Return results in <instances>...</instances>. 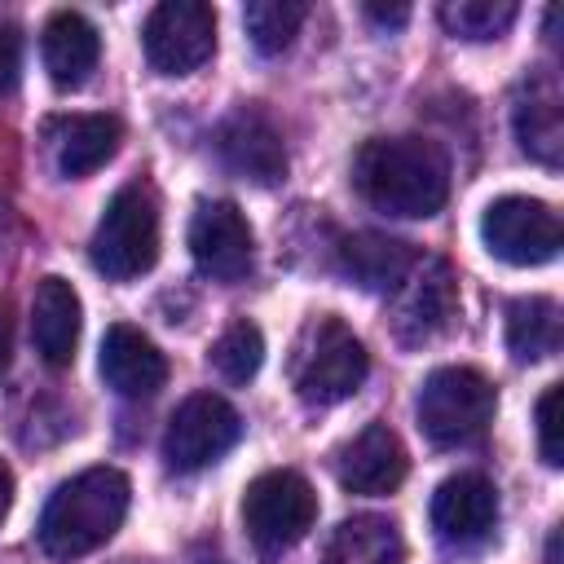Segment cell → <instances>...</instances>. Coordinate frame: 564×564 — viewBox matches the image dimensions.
<instances>
[{"instance_id": "obj_4", "label": "cell", "mask_w": 564, "mask_h": 564, "mask_svg": "<svg viewBox=\"0 0 564 564\" xmlns=\"http://www.w3.org/2000/svg\"><path fill=\"white\" fill-rule=\"evenodd\" d=\"M366 370H370L366 344L339 317L322 313L300 330L295 352H291V383L300 401L335 405L366 383Z\"/></svg>"}, {"instance_id": "obj_19", "label": "cell", "mask_w": 564, "mask_h": 564, "mask_svg": "<svg viewBox=\"0 0 564 564\" xmlns=\"http://www.w3.org/2000/svg\"><path fill=\"white\" fill-rule=\"evenodd\" d=\"M511 123H516V141L529 159L555 167L560 163V150H564V123H560V88L551 75H533L520 84V97H516V110H511Z\"/></svg>"}, {"instance_id": "obj_26", "label": "cell", "mask_w": 564, "mask_h": 564, "mask_svg": "<svg viewBox=\"0 0 564 564\" xmlns=\"http://www.w3.org/2000/svg\"><path fill=\"white\" fill-rule=\"evenodd\" d=\"M560 397H564L560 383H551L538 397V454H542L546 467H560L564 463V445H560Z\"/></svg>"}, {"instance_id": "obj_24", "label": "cell", "mask_w": 564, "mask_h": 564, "mask_svg": "<svg viewBox=\"0 0 564 564\" xmlns=\"http://www.w3.org/2000/svg\"><path fill=\"white\" fill-rule=\"evenodd\" d=\"M516 22L511 0H449L441 4V26L454 40H498Z\"/></svg>"}, {"instance_id": "obj_21", "label": "cell", "mask_w": 564, "mask_h": 564, "mask_svg": "<svg viewBox=\"0 0 564 564\" xmlns=\"http://www.w3.org/2000/svg\"><path fill=\"white\" fill-rule=\"evenodd\" d=\"M322 564H405V542L388 516H352L330 533Z\"/></svg>"}, {"instance_id": "obj_5", "label": "cell", "mask_w": 564, "mask_h": 564, "mask_svg": "<svg viewBox=\"0 0 564 564\" xmlns=\"http://www.w3.org/2000/svg\"><path fill=\"white\" fill-rule=\"evenodd\" d=\"M494 410H498V392L471 366H436L423 379L414 401L419 427L432 445H467L485 436V427L494 423Z\"/></svg>"}, {"instance_id": "obj_30", "label": "cell", "mask_w": 564, "mask_h": 564, "mask_svg": "<svg viewBox=\"0 0 564 564\" xmlns=\"http://www.w3.org/2000/svg\"><path fill=\"white\" fill-rule=\"evenodd\" d=\"M9 502H13V476H9V467L0 463V524H4V516H9Z\"/></svg>"}, {"instance_id": "obj_28", "label": "cell", "mask_w": 564, "mask_h": 564, "mask_svg": "<svg viewBox=\"0 0 564 564\" xmlns=\"http://www.w3.org/2000/svg\"><path fill=\"white\" fill-rule=\"evenodd\" d=\"M366 18L379 26H401V22H410V9L405 4H366Z\"/></svg>"}, {"instance_id": "obj_22", "label": "cell", "mask_w": 564, "mask_h": 564, "mask_svg": "<svg viewBox=\"0 0 564 564\" xmlns=\"http://www.w3.org/2000/svg\"><path fill=\"white\" fill-rule=\"evenodd\" d=\"M507 352L516 361L560 352V304L551 295H520L507 304Z\"/></svg>"}, {"instance_id": "obj_3", "label": "cell", "mask_w": 564, "mask_h": 564, "mask_svg": "<svg viewBox=\"0 0 564 564\" xmlns=\"http://www.w3.org/2000/svg\"><path fill=\"white\" fill-rule=\"evenodd\" d=\"M93 269L110 282H128L154 269L159 260V198L145 181H128L106 203L93 242H88Z\"/></svg>"}, {"instance_id": "obj_10", "label": "cell", "mask_w": 564, "mask_h": 564, "mask_svg": "<svg viewBox=\"0 0 564 564\" xmlns=\"http://www.w3.org/2000/svg\"><path fill=\"white\" fill-rule=\"evenodd\" d=\"M189 256L198 264V273H207L212 282H238L251 273V225L247 216L225 203H198V212L189 216Z\"/></svg>"}, {"instance_id": "obj_8", "label": "cell", "mask_w": 564, "mask_h": 564, "mask_svg": "<svg viewBox=\"0 0 564 564\" xmlns=\"http://www.w3.org/2000/svg\"><path fill=\"white\" fill-rule=\"evenodd\" d=\"M141 48L150 70L189 75L216 53V13L198 0H163L141 26Z\"/></svg>"}, {"instance_id": "obj_17", "label": "cell", "mask_w": 564, "mask_h": 564, "mask_svg": "<svg viewBox=\"0 0 564 564\" xmlns=\"http://www.w3.org/2000/svg\"><path fill=\"white\" fill-rule=\"evenodd\" d=\"M79 322H84V308H79L75 286L66 278H57V273L40 278L35 300H31V344L44 357V366L62 370V366L75 361Z\"/></svg>"}, {"instance_id": "obj_13", "label": "cell", "mask_w": 564, "mask_h": 564, "mask_svg": "<svg viewBox=\"0 0 564 564\" xmlns=\"http://www.w3.org/2000/svg\"><path fill=\"white\" fill-rule=\"evenodd\" d=\"M458 313V286L445 260H423L410 269V278L401 282V300H397V339L401 344H427L436 339Z\"/></svg>"}, {"instance_id": "obj_7", "label": "cell", "mask_w": 564, "mask_h": 564, "mask_svg": "<svg viewBox=\"0 0 564 564\" xmlns=\"http://www.w3.org/2000/svg\"><path fill=\"white\" fill-rule=\"evenodd\" d=\"M480 238L489 256L516 269H533L560 256V216L529 194H502L480 216Z\"/></svg>"}, {"instance_id": "obj_2", "label": "cell", "mask_w": 564, "mask_h": 564, "mask_svg": "<svg viewBox=\"0 0 564 564\" xmlns=\"http://www.w3.org/2000/svg\"><path fill=\"white\" fill-rule=\"evenodd\" d=\"M132 485L119 467H88L53 489L40 516V546L57 560H75L115 538L128 516Z\"/></svg>"}, {"instance_id": "obj_18", "label": "cell", "mask_w": 564, "mask_h": 564, "mask_svg": "<svg viewBox=\"0 0 564 564\" xmlns=\"http://www.w3.org/2000/svg\"><path fill=\"white\" fill-rule=\"evenodd\" d=\"M119 141H123V123L115 115H62L48 123L53 163L70 181L93 176L101 163H110Z\"/></svg>"}, {"instance_id": "obj_29", "label": "cell", "mask_w": 564, "mask_h": 564, "mask_svg": "<svg viewBox=\"0 0 564 564\" xmlns=\"http://www.w3.org/2000/svg\"><path fill=\"white\" fill-rule=\"evenodd\" d=\"M9 357H13V317H9V304L0 300V379L9 370Z\"/></svg>"}, {"instance_id": "obj_9", "label": "cell", "mask_w": 564, "mask_h": 564, "mask_svg": "<svg viewBox=\"0 0 564 564\" xmlns=\"http://www.w3.org/2000/svg\"><path fill=\"white\" fill-rule=\"evenodd\" d=\"M238 436H242L238 410L216 392H194L167 419L163 458L172 471H198V467L216 463L220 454H229L238 445Z\"/></svg>"}, {"instance_id": "obj_6", "label": "cell", "mask_w": 564, "mask_h": 564, "mask_svg": "<svg viewBox=\"0 0 564 564\" xmlns=\"http://www.w3.org/2000/svg\"><path fill=\"white\" fill-rule=\"evenodd\" d=\"M313 520H317V494L291 467L260 471L242 489V524H247V538L256 542V551H264V555L291 551L313 529Z\"/></svg>"}, {"instance_id": "obj_25", "label": "cell", "mask_w": 564, "mask_h": 564, "mask_svg": "<svg viewBox=\"0 0 564 564\" xmlns=\"http://www.w3.org/2000/svg\"><path fill=\"white\" fill-rule=\"evenodd\" d=\"M260 361H264V335H260L256 322H234V326H225L220 339L212 344V366H216V375L229 379V383L256 379Z\"/></svg>"}, {"instance_id": "obj_12", "label": "cell", "mask_w": 564, "mask_h": 564, "mask_svg": "<svg viewBox=\"0 0 564 564\" xmlns=\"http://www.w3.org/2000/svg\"><path fill=\"white\" fill-rule=\"evenodd\" d=\"M405 471H410L405 445H401V436L388 423H366L335 454V480L348 494H366V498L392 494V489H401Z\"/></svg>"}, {"instance_id": "obj_1", "label": "cell", "mask_w": 564, "mask_h": 564, "mask_svg": "<svg viewBox=\"0 0 564 564\" xmlns=\"http://www.w3.org/2000/svg\"><path fill=\"white\" fill-rule=\"evenodd\" d=\"M352 185L375 212L427 220L449 198V159L427 137H375L352 159Z\"/></svg>"}, {"instance_id": "obj_23", "label": "cell", "mask_w": 564, "mask_h": 564, "mask_svg": "<svg viewBox=\"0 0 564 564\" xmlns=\"http://www.w3.org/2000/svg\"><path fill=\"white\" fill-rule=\"evenodd\" d=\"M304 18H308V4H300V0H251V4L242 9L247 35H251V44H256L264 57L282 53V48L300 35Z\"/></svg>"}, {"instance_id": "obj_15", "label": "cell", "mask_w": 564, "mask_h": 564, "mask_svg": "<svg viewBox=\"0 0 564 564\" xmlns=\"http://www.w3.org/2000/svg\"><path fill=\"white\" fill-rule=\"evenodd\" d=\"M97 366H101L106 388H115V392L128 397V401L154 397V392L167 383V357L154 348L150 335H141L137 326H123V322L101 335Z\"/></svg>"}, {"instance_id": "obj_20", "label": "cell", "mask_w": 564, "mask_h": 564, "mask_svg": "<svg viewBox=\"0 0 564 564\" xmlns=\"http://www.w3.org/2000/svg\"><path fill=\"white\" fill-rule=\"evenodd\" d=\"M419 264L414 247L388 234H352L339 242V269L361 286V291H397L410 269Z\"/></svg>"}, {"instance_id": "obj_11", "label": "cell", "mask_w": 564, "mask_h": 564, "mask_svg": "<svg viewBox=\"0 0 564 564\" xmlns=\"http://www.w3.org/2000/svg\"><path fill=\"white\" fill-rule=\"evenodd\" d=\"M216 159L225 163V172L251 185H278L286 176L282 132L260 110H247V106L216 128Z\"/></svg>"}, {"instance_id": "obj_14", "label": "cell", "mask_w": 564, "mask_h": 564, "mask_svg": "<svg viewBox=\"0 0 564 564\" xmlns=\"http://www.w3.org/2000/svg\"><path fill=\"white\" fill-rule=\"evenodd\" d=\"M498 524V489L480 471H458L432 494V529L454 546H476Z\"/></svg>"}, {"instance_id": "obj_16", "label": "cell", "mask_w": 564, "mask_h": 564, "mask_svg": "<svg viewBox=\"0 0 564 564\" xmlns=\"http://www.w3.org/2000/svg\"><path fill=\"white\" fill-rule=\"evenodd\" d=\"M40 57H44V70L57 88H84L101 62V35L84 13L57 9L44 22Z\"/></svg>"}, {"instance_id": "obj_27", "label": "cell", "mask_w": 564, "mask_h": 564, "mask_svg": "<svg viewBox=\"0 0 564 564\" xmlns=\"http://www.w3.org/2000/svg\"><path fill=\"white\" fill-rule=\"evenodd\" d=\"M18 66H22V40L13 26H0V93L18 84Z\"/></svg>"}]
</instances>
